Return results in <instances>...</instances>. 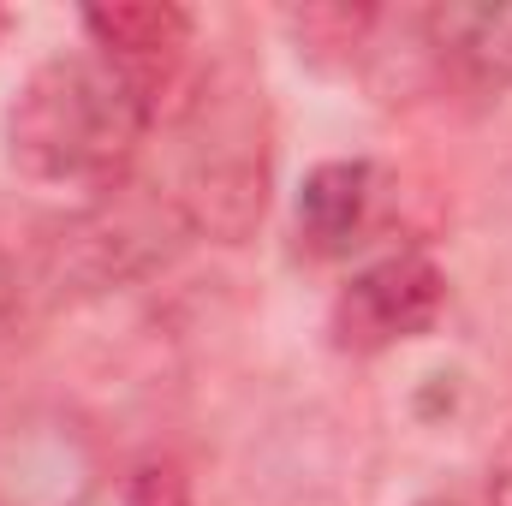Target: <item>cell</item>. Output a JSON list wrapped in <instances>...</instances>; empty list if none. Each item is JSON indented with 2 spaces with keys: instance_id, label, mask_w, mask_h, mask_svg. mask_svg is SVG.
<instances>
[{
  "instance_id": "cell-5",
  "label": "cell",
  "mask_w": 512,
  "mask_h": 506,
  "mask_svg": "<svg viewBox=\"0 0 512 506\" xmlns=\"http://www.w3.org/2000/svg\"><path fill=\"white\" fill-rule=\"evenodd\" d=\"M447 310V274L423 251H387L364 262L328 310V334L346 358H382L405 340H423Z\"/></svg>"
},
{
  "instance_id": "cell-1",
  "label": "cell",
  "mask_w": 512,
  "mask_h": 506,
  "mask_svg": "<svg viewBox=\"0 0 512 506\" xmlns=\"http://www.w3.org/2000/svg\"><path fill=\"white\" fill-rule=\"evenodd\" d=\"M155 114L143 90L96 48L48 54L6 108V161L36 185H84L108 191L131 179V161Z\"/></svg>"
},
{
  "instance_id": "cell-7",
  "label": "cell",
  "mask_w": 512,
  "mask_h": 506,
  "mask_svg": "<svg viewBox=\"0 0 512 506\" xmlns=\"http://www.w3.org/2000/svg\"><path fill=\"white\" fill-rule=\"evenodd\" d=\"M429 72L465 90L512 84V6H429L423 12Z\"/></svg>"
},
{
  "instance_id": "cell-11",
  "label": "cell",
  "mask_w": 512,
  "mask_h": 506,
  "mask_svg": "<svg viewBox=\"0 0 512 506\" xmlns=\"http://www.w3.org/2000/svg\"><path fill=\"white\" fill-rule=\"evenodd\" d=\"M483 506H512V429L495 441V453H489V483H483Z\"/></svg>"
},
{
  "instance_id": "cell-10",
  "label": "cell",
  "mask_w": 512,
  "mask_h": 506,
  "mask_svg": "<svg viewBox=\"0 0 512 506\" xmlns=\"http://www.w3.org/2000/svg\"><path fill=\"white\" fill-rule=\"evenodd\" d=\"M24 298H30V274L18 268V256L0 245V340L18 328V316H24Z\"/></svg>"
},
{
  "instance_id": "cell-9",
  "label": "cell",
  "mask_w": 512,
  "mask_h": 506,
  "mask_svg": "<svg viewBox=\"0 0 512 506\" xmlns=\"http://www.w3.org/2000/svg\"><path fill=\"white\" fill-rule=\"evenodd\" d=\"M126 506H191V489H185V471L179 465H143L137 477H131L126 489Z\"/></svg>"
},
{
  "instance_id": "cell-8",
  "label": "cell",
  "mask_w": 512,
  "mask_h": 506,
  "mask_svg": "<svg viewBox=\"0 0 512 506\" xmlns=\"http://www.w3.org/2000/svg\"><path fill=\"white\" fill-rule=\"evenodd\" d=\"M286 36L298 42V54L322 72H352L370 60L376 48V24L382 6H352V0H310V6H286L280 12Z\"/></svg>"
},
{
  "instance_id": "cell-12",
  "label": "cell",
  "mask_w": 512,
  "mask_h": 506,
  "mask_svg": "<svg viewBox=\"0 0 512 506\" xmlns=\"http://www.w3.org/2000/svg\"><path fill=\"white\" fill-rule=\"evenodd\" d=\"M417 506H471L465 495H429V501H417Z\"/></svg>"
},
{
  "instance_id": "cell-4",
  "label": "cell",
  "mask_w": 512,
  "mask_h": 506,
  "mask_svg": "<svg viewBox=\"0 0 512 506\" xmlns=\"http://www.w3.org/2000/svg\"><path fill=\"white\" fill-rule=\"evenodd\" d=\"M84 36L102 60H114L143 90L155 126H179L191 108L203 72H197V18L173 0H126V6H90Z\"/></svg>"
},
{
  "instance_id": "cell-6",
  "label": "cell",
  "mask_w": 512,
  "mask_h": 506,
  "mask_svg": "<svg viewBox=\"0 0 512 506\" xmlns=\"http://www.w3.org/2000/svg\"><path fill=\"white\" fill-rule=\"evenodd\" d=\"M405 209L399 173L382 161H322L304 173L298 191V245L322 262L352 251H370Z\"/></svg>"
},
{
  "instance_id": "cell-13",
  "label": "cell",
  "mask_w": 512,
  "mask_h": 506,
  "mask_svg": "<svg viewBox=\"0 0 512 506\" xmlns=\"http://www.w3.org/2000/svg\"><path fill=\"white\" fill-rule=\"evenodd\" d=\"M6 30H12V12H6V6H0V42H6Z\"/></svg>"
},
{
  "instance_id": "cell-2",
  "label": "cell",
  "mask_w": 512,
  "mask_h": 506,
  "mask_svg": "<svg viewBox=\"0 0 512 506\" xmlns=\"http://www.w3.org/2000/svg\"><path fill=\"white\" fill-rule=\"evenodd\" d=\"M179 131H185V167L173 197L191 233L245 245L274 185V131L262 84L239 72H203L191 108L179 114Z\"/></svg>"
},
{
  "instance_id": "cell-3",
  "label": "cell",
  "mask_w": 512,
  "mask_h": 506,
  "mask_svg": "<svg viewBox=\"0 0 512 506\" xmlns=\"http://www.w3.org/2000/svg\"><path fill=\"white\" fill-rule=\"evenodd\" d=\"M185 239H191V221L173 191L120 179L96 191L84 209L42 227L30 251V286L48 292L54 304L102 298V292H120L131 280L167 268Z\"/></svg>"
}]
</instances>
